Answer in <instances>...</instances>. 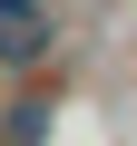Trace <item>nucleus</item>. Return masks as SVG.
<instances>
[{"mask_svg": "<svg viewBox=\"0 0 137 146\" xmlns=\"http://www.w3.org/2000/svg\"><path fill=\"white\" fill-rule=\"evenodd\" d=\"M39 58H49V20L30 0H10L0 10V68H39Z\"/></svg>", "mask_w": 137, "mask_h": 146, "instance_id": "obj_1", "label": "nucleus"}, {"mask_svg": "<svg viewBox=\"0 0 137 146\" xmlns=\"http://www.w3.org/2000/svg\"><path fill=\"white\" fill-rule=\"evenodd\" d=\"M39 127H49V107L39 98H10V146H39Z\"/></svg>", "mask_w": 137, "mask_h": 146, "instance_id": "obj_2", "label": "nucleus"}, {"mask_svg": "<svg viewBox=\"0 0 137 146\" xmlns=\"http://www.w3.org/2000/svg\"><path fill=\"white\" fill-rule=\"evenodd\" d=\"M30 10H39V0H30Z\"/></svg>", "mask_w": 137, "mask_h": 146, "instance_id": "obj_3", "label": "nucleus"}]
</instances>
